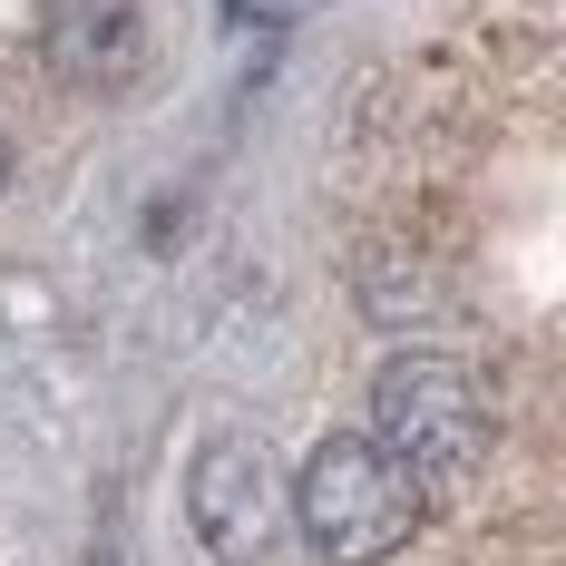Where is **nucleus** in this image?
I'll list each match as a JSON object with an SVG mask.
<instances>
[{
	"label": "nucleus",
	"instance_id": "5",
	"mask_svg": "<svg viewBox=\"0 0 566 566\" xmlns=\"http://www.w3.org/2000/svg\"><path fill=\"white\" fill-rule=\"evenodd\" d=\"M0 186H10V137H0Z\"/></svg>",
	"mask_w": 566,
	"mask_h": 566
},
{
	"label": "nucleus",
	"instance_id": "2",
	"mask_svg": "<svg viewBox=\"0 0 566 566\" xmlns=\"http://www.w3.org/2000/svg\"><path fill=\"white\" fill-rule=\"evenodd\" d=\"M489 391H479V371L450 361V352H391L381 371H371V440L430 489V479H450V469H479L489 459Z\"/></svg>",
	"mask_w": 566,
	"mask_h": 566
},
{
	"label": "nucleus",
	"instance_id": "4",
	"mask_svg": "<svg viewBox=\"0 0 566 566\" xmlns=\"http://www.w3.org/2000/svg\"><path fill=\"white\" fill-rule=\"evenodd\" d=\"M40 40H50L59 78L117 88L147 59V0H40Z\"/></svg>",
	"mask_w": 566,
	"mask_h": 566
},
{
	"label": "nucleus",
	"instance_id": "1",
	"mask_svg": "<svg viewBox=\"0 0 566 566\" xmlns=\"http://www.w3.org/2000/svg\"><path fill=\"white\" fill-rule=\"evenodd\" d=\"M283 509H293V527L313 537V557H323V566H381V557H400V547L420 537L430 489H420L371 430H333V440L303 450Z\"/></svg>",
	"mask_w": 566,
	"mask_h": 566
},
{
	"label": "nucleus",
	"instance_id": "3",
	"mask_svg": "<svg viewBox=\"0 0 566 566\" xmlns=\"http://www.w3.org/2000/svg\"><path fill=\"white\" fill-rule=\"evenodd\" d=\"M186 527L206 537L216 566H264V547L283 527V479L264 459V440L226 430V440L196 450V469H186Z\"/></svg>",
	"mask_w": 566,
	"mask_h": 566
}]
</instances>
